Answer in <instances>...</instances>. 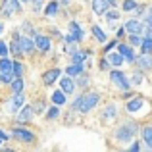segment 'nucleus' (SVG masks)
<instances>
[{
    "label": "nucleus",
    "mask_w": 152,
    "mask_h": 152,
    "mask_svg": "<svg viewBox=\"0 0 152 152\" xmlns=\"http://www.w3.org/2000/svg\"><path fill=\"white\" fill-rule=\"evenodd\" d=\"M19 39H21V37H19L18 33H14V37H12V45H10V50L14 52L15 56L23 54V52H21V42H19Z\"/></svg>",
    "instance_id": "obj_16"
},
{
    "label": "nucleus",
    "mask_w": 152,
    "mask_h": 152,
    "mask_svg": "<svg viewBox=\"0 0 152 152\" xmlns=\"http://www.w3.org/2000/svg\"><path fill=\"white\" fill-rule=\"evenodd\" d=\"M19 10H21L19 0H2V2H0V12H2L6 18L14 15L15 12H19Z\"/></svg>",
    "instance_id": "obj_3"
},
{
    "label": "nucleus",
    "mask_w": 152,
    "mask_h": 152,
    "mask_svg": "<svg viewBox=\"0 0 152 152\" xmlns=\"http://www.w3.org/2000/svg\"><path fill=\"white\" fill-rule=\"evenodd\" d=\"M12 93L14 94L23 93V79H14V81H12Z\"/></svg>",
    "instance_id": "obj_23"
},
{
    "label": "nucleus",
    "mask_w": 152,
    "mask_h": 152,
    "mask_svg": "<svg viewBox=\"0 0 152 152\" xmlns=\"http://www.w3.org/2000/svg\"><path fill=\"white\" fill-rule=\"evenodd\" d=\"M93 12L96 15H102L108 12V0H93Z\"/></svg>",
    "instance_id": "obj_14"
},
{
    "label": "nucleus",
    "mask_w": 152,
    "mask_h": 152,
    "mask_svg": "<svg viewBox=\"0 0 152 152\" xmlns=\"http://www.w3.org/2000/svg\"><path fill=\"white\" fill-rule=\"evenodd\" d=\"M0 145H2V141H0Z\"/></svg>",
    "instance_id": "obj_48"
},
{
    "label": "nucleus",
    "mask_w": 152,
    "mask_h": 152,
    "mask_svg": "<svg viewBox=\"0 0 152 152\" xmlns=\"http://www.w3.org/2000/svg\"><path fill=\"white\" fill-rule=\"evenodd\" d=\"M142 106V98H133V100H129L127 102V112H131V114H133V112H137L139 108Z\"/></svg>",
    "instance_id": "obj_21"
},
{
    "label": "nucleus",
    "mask_w": 152,
    "mask_h": 152,
    "mask_svg": "<svg viewBox=\"0 0 152 152\" xmlns=\"http://www.w3.org/2000/svg\"><path fill=\"white\" fill-rule=\"evenodd\" d=\"M139 67L141 69H152V56L150 54H142V56H139Z\"/></svg>",
    "instance_id": "obj_17"
},
{
    "label": "nucleus",
    "mask_w": 152,
    "mask_h": 152,
    "mask_svg": "<svg viewBox=\"0 0 152 152\" xmlns=\"http://www.w3.org/2000/svg\"><path fill=\"white\" fill-rule=\"evenodd\" d=\"M142 79H145V77H142V73H141V71H135V73L131 75V85H141V83H142Z\"/></svg>",
    "instance_id": "obj_29"
},
{
    "label": "nucleus",
    "mask_w": 152,
    "mask_h": 152,
    "mask_svg": "<svg viewBox=\"0 0 152 152\" xmlns=\"http://www.w3.org/2000/svg\"><path fill=\"white\" fill-rule=\"evenodd\" d=\"M8 139H10V137H8V135H6V133H4V131H2V129H0V141H8Z\"/></svg>",
    "instance_id": "obj_40"
},
{
    "label": "nucleus",
    "mask_w": 152,
    "mask_h": 152,
    "mask_svg": "<svg viewBox=\"0 0 152 152\" xmlns=\"http://www.w3.org/2000/svg\"><path fill=\"white\" fill-rule=\"evenodd\" d=\"M123 10H137V2L135 0H125L123 2Z\"/></svg>",
    "instance_id": "obj_32"
},
{
    "label": "nucleus",
    "mask_w": 152,
    "mask_h": 152,
    "mask_svg": "<svg viewBox=\"0 0 152 152\" xmlns=\"http://www.w3.org/2000/svg\"><path fill=\"white\" fill-rule=\"evenodd\" d=\"M23 100H25L23 93L21 94H14V98H12V102H10V112H18L19 108L23 106Z\"/></svg>",
    "instance_id": "obj_15"
},
{
    "label": "nucleus",
    "mask_w": 152,
    "mask_h": 152,
    "mask_svg": "<svg viewBox=\"0 0 152 152\" xmlns=\"http://www.w3.org/2000/svg\"><path fill=\"white\" fill-rule=\"evenodd\" d=\"M98 100H100V96L96 93H93V91L81 94V108H79V112H91L98 104Z\"/></svg>",
    "instance_id": "obj_1"
},
{
    "label": "nucleus",
    "mask_w": 152,
    "mask_h": 152,
    "mask_svg": "<svg viewBox=\"0 0 152 152\" xmlns=\"http://www.w3.org/2000/svg\"><path fill=\"white\" fill-rule=\"evenodd\" d=\"M69 31H71V39H73V41H81V39L85 37V33H83L81 25H79L77 21H71L69 23Z\"/></svg>",
    "instance_id": "obj_13"
},
{
    "label": "nucleus",
    "mask_w": 152,
    "mask_h": 152,
    "mask_svg": "<svg viewBox=\"0 0 152 152\" xmlns=\"http://www.w3.org/2000/svg\"><path fill=\"white\" fill-rule=\"evenodd\" d=\"M123 29H127L131 35H139V37H141V33L145 31V25H142L141 21H137V19H127V21L123 23Z\"/></svg>",
    "instance_id": "obj_6"
},
{
    "label": "nucleus",
    "mask_w": 152,
    "mask_h": 152,
    "mask_svg": "<svg viewBox=\"0 0 152 152\" xmlns=\"http://www.w3.org/2000/svg\"><path fill=\"white\" fill-rule=\"evenodd\" d=\"M12 137L18 139V141H21V142H31V141L35 139V135L31 133V131L23 129V127H14V131H12Z\"/></svg>",
    "instance_id": "obj_5"
},
{
    "label": "nucleus",
    "mask_w": 152,
    "mask_h": 152,
    "mask_svg": "<svg viewBox=\"0 0 152 152\" xmlns=\"http://www.w3.org/2000/svg\"><path fill=\"white\" fill-rule=\"evenodd\" d=\"M123 152H141V145H139V142H133V146H131L129 150H123Z\"/></svg>",
    "instance_id": "obj_37"
},
{
    "label": "nucleus",
    "mask_w": 152,
    "mask_h": 152,
    "mask_svg": "<svg viewBox=\"0 0 152 152\" xmlns=\"http://www.w3.org/2000/svg\"><path fill=\"white\" fill-rule=\"evenodd\" d=\"M129 41H131V45H133V46H142V41H145V39H141L139 35H131Z\"/></svg>",
    "instance_id": "obj_31"
},
{
    "label": "nucleus",
    "mask_w": 152,
    "mask_h": 152,
    "mask_svg": "<svg viewBox=\"0 0 152 152\" xmlns=\"http://www.w3.org/2000/svg\"><path fill=\"white\" fill-rule=\"evenodd\" d=\"M108 4H112V6H115V0H108Z\"/></svg>",
    "instance_id": "obj_45"
},
{
    "label": "nucleus",
    "mask_w": 152,
    "mask_h": 152,
    "mask_svg": "<svg viewBox=\"0 0 152 152\" xmlns=\"http://www.w3.org/2000/svg\"><path fill=\"white\" fill-rule=\"evenodd\" d=\"M62 73L60 69H50V71H46L45 73V77H42V81H45V85H52V83L58 79V75Z\"/></svg>",
    "instance_id": "obj_18"
},
{
    "label": "nucleus",
    "mask_w": 152,
    "mask_h": 152,
    "mask_svg": "<svg viewBox=\"0 0 152 152\" xmlns=\"http://www.w3.org/2000/svg\"><path fill=\"white\" fill-rule=\"evenodd\" d=\"M19 42H21V52L23 54H31V52L37 48V45H35V41L31 37H21Z\"/></svg>",
    "instance_id": "obj_8"
},
{
    "label": "nucleus",
    "mask_w": 152,
    "mask_h": 152,
    "mask_svg": "<svg viewBox=\"0 0 152 152\" xmlns=\"http://www.w3.org/2000/svg\"><path fill=\"white\" fill-rule=\"evenodd\" d=\"M115 115V108L114 106H108L106 110H104V118H108V119H112Z\"/></svg>",
    "instance_id": "obj_34"
},
{
    "label": "nucleus",
    "mask_w": 152,
    "mask_h": 152,
    "mask_svg": "<svg viewBox=\"0 0 152 152\" xmlns=\"http://www.w3.org/2000/svg\"><path fill=\"white\" fill-rule=\"evenodd\" d=\"M141 48H142V52H145V54H150V52H152V39H145Z\"/></svg>",
    "instance_id": "obj_30"
},
{
    "label": "nucleus",
    "mask_w": 152,
    "mask_h": 152,
    "mask_svg": "<svg viewBox=\"0 0 152 152\" xmlns=\"http://www.w3.org/2000/svg\"><path fill=\"white\" fill-rule=\"evenodd\" d=\"M0 73L14 75V62L8 60V58H0Z\"/></svg>",
    "instance_id": "obj_12"
},
{
    "label": "nucleus",
    "mask_w": 152,
    "mask_h": 152,
    "mask_svg": "<svg viewBox=\"0 0 152 152\" xmlns=\"http://www.w3.org/2000/svg\"><path fill=\"white\" fill-rule=\"evenodd\" d=\"M45 14H46V15H56V14H58V2H56V0H52V2L46 4Z\"/></svg>",
    "instance_id": "obj_24"
},
{
    "label": "nucleus",
    "mask_w": 152,
    "mask_h": 152,
    "mask_svg": "<svg viewBox=\"0 0 152 152\" xmlns=\"http://www.w3.org/2000/svg\"><path fill=\"white\" fill-rule=\"evenodd\" d=\"M35 45H37V48H39V50L46 52V50H50L52 42H50V39H48V37H45V35H39V37H35Z\"/></svg>",
    "instance_id": "obj_11"
},
{
    "label": "nucleus",
    "mask_w": 152,
    "mask_h": 152,
    "mask_svg": "<svg viewBox=\"0 0 152 152\" xmlns=\"http://www.w3.org/2000/svg\"><path fill=\"white\" fill-rule=\"evenodd\" d=\"M148 18H152V6L148 8Z\"/></svg>",
    "instance_id": "obj_44"
},
{
    "label": "nucleus",
    "mask_w": 152,
    "mask_h": 152,
    "mask_svg": "<svg viewBox=\"0 0 152 152\" xmlns=\"http://www.w3.org/2000/svg\"><path fill=\"white\" fill-rule=\"evenodd\" d=\"M133 133H135V125H121L118 131H115V141L119 142H129L133 139Z\"/></svg>",
    "instance_id": "obj_4"
},
{
    "label": "nucleus",
    "mask_w": 152,
    "mask_h": 152,
    "mask_svg": "<svg viewBox=\"0 0 152 152\" xmlns=\"http://www.w3.org/2000/svg\"><path fill=\"white\" fill-rule=\"evenodd\" d=\"M93 33H94V37H96L100 42H106V35H104V31L98 25H93Z\"/></svg>",
    "instance_id": "obj_28"
},
{
    "label": "nucleus",
    "mask_w": 152,
    "mask_h": 152,
    "mask_svg": "<svg viewBox=\"0 0 152 152\" xmlns=\"http://www.w3.org/2000/svg\"><path fill=\"white\" fill-rule=\"evenodd\" d=\"M108 64H112V66L119 67L123 64V56L119 54V52H114V54H108Z\"/></svg>",
    "instance_id": "obj_20"
},
{
    "label": "nucleus",
    "mask_w": 152,
    "mask_h": 152,
    "mask_svg": "<svg viewBox=\"0 0 152 152\" xmlns=\"http://www.w3.org/2000/svg\"><path fill=\"white\" fill-rule=\"evenodd\" d=\"M60 114V110H58V106H52L50 110H48V114H46V119H54L56 115Z\"/></svg>",
    "instance_id": "obj_33"
},
{
    "label": "nucleus",
    "mask_w": 152,
    "mask_h": 152,
    "mask_svg": "<svg viewBox=\"0 0 152 152\" xmlns=\"http://www.w3.org/2000/svg\"><path fill=\"white\" fill-rule=\"evenodd\" d=\"M67 75H73V77H79V75H83V66H75V64H71L69 67H67Z\"/></svg>",
    "instance_id": "obj_25"
},
{
    "label": "nucleus",
    "mask_w": 152,
    "mask_h": 152,
    "mask_svg": "<svg viewBox=\"0 0 152 152\" xmlns=\"http://www.w3.org/2000/svg\"><path fill=\"white\" fill-rule=\"evenodd\" d=\"M142 141H145V145L152 150V125L142 127Z\"/></svg>",
    "instance_id": "obj_19"
},
{
    "label": "nucleus",
    "mask_w": 152,
    "mask_h": 152,
    "mask_svg": "<svg viewBox=\"0 0 152 152\" xmlns=\"http://www.w3.org/2000/svg\"><path fill=\"white\" fill-rule=\"evenodd\" d=\"M21 2H33V0H21Z\"/></svg>",
    "instance_id": "obj_46"
},
{
    "label": "nucleus",
    "mask_w": 152,
    "mask_h": 152,
    "mask_svg": "<svg viewBox=\"0 0 152 152\" xmlns=\"http://www.w3.org/2000/svg\"><path fill=\"white\" fill-rule=\"evenodd\" d=\"M60 91H62L64 94H71L75 91V83L71 81L69 77H62L60 79Z\"/></svg>",
    "instance_id": "obj_10"
},
{
    "label": "nucleus",
    "mask_w": 152,
    "mask_h": 152,
    "mask_svg": "<svg viewBox=\"0 0 152 152\" xmlns=\"http://www.w3.org/2000/svg\"><path fill=\"white\" fill-rule=\"evenodd\" d=\"M85 56H87V52H73V56H71V62H73L75 66H83V62H85Z\"/></svg>",
    "instance_id": "obj_26"
},
{
    "label": "nucleus",
    "mask_w": 152,
    "mask_h": 152,
    "mask_svg": "<svg viewBox=\"0 0 152 152\" xmlns=\"http://www.w3.org/2000/svg\"><path fill=\"white\" fill-rule=\"evenodd\" d=\"M110 81L114 83L119 91H129V87H131V81L125 77V73H123V71H118V69H114L110 73Z\"/></svg>",
    "instance_id": "obj_2"
},
{
    "label": "nucleus",
    "mask_w": 152,
    "mask_h": 152,
    "mask_svg": "<svg viewBox=\"0 0 152 152\" xmlns=\"http://www.w3.org/2000/svg\"><path fill=\"white\" fill-rule=\"evenodd\" d=\"M8 56V46L4 41H0V58H6Z\"/></svg>",
    "instance_id": "obj_35"
},
{
    "label": "nucleus",
    "mask_w": 152,
    "mask_h": 152,
    "mask_svg": "<svg viewBox=\"0 0 152 152\" xmlns=\"http://www.w3.org/2000/svg\"><path fill=\"white\" fill-rule=\"evenodd\" d=\"M60 2H62V4H64V6H67V4H69V2H71V0H60Z\"/></svg>",
    "instance_id": "obj_43"
},
{
    "label": "nucleus",
    "mask_w": 152,
    "mask_h": 152,
    "mask_svg": "<svg viewBox=\"0 0 152 152\" xmlns=\"http://www.w3.org/2000/svg\"><path fill=\"white\" fill-rule=\"evenodd\" d=\"M118 18H119V14L115 10H110V12H108V19H110V21H114V19H118Z\"/></svg>",
    "instance_id": "obj_36"
},
{
    "label": "nucleus",
    "mask_w": 152,
    "mask_h": 152,
    "mask_svg": "<svg viewBox=\"0 0 152 152\" xmlns=\"http://www.w3.org/2000/svg\"><path fill=\"white\" fill-rule=\"evenodd\" d=\"M21 75H23V64L15 60V62H14V77L15 79H21Z\"/></svg>",
    "instance_id": "obj_27"
},
{
    "label": "nucleus",
    "mask_w": 152,
    "mask_h": 152,
    "mask_svg": "<svg viewBox=\"0 0 152 152\" xmlns=\"http://www.w3.org/2000/svg\"><path fill=\"white\" fill-rule=\"evenodd\" d=\"M114 45H118V42H115V41H112V42H108V45H106V46H104V52H108V50H112V48H114Z\"/></svg>",
    "instance_id": "obj_38"
},
{
    "label": "nucleus",
    "mask_w": 152,
    "mask_h": 152,
    "mask_svg": "<svg viewBox=\"0 0 152 152\" xmlns=\"http://www.w3.org/2000/svg\"><path fill=\"white\" fill-rule=\"evenodd\" d=\"M35 115V108L33 106H23V110L18 114V123H27L31 121V118Z\"/></svg>",
    "instance_id": "obj_7"
},
{
    "label": "nucleus",
    "mask_w": 152,
    "mask_h": 152,
    "mask_svg": "<svg viewBox=\"0 0 152 152\" xmlns=\"http://www.w3.org/2000/svg\"><path fill=\"white\" fill-rule=\"evenodd\" d=\"M52 102H54L56 106H64V104H66V94H64L62 91H56V93H52Z\"/></svg>",
    "instance_id": "obj_22"
},
{
    "label": "nucleus",
    "mask_w": 152,
    "mask_h": 152,
    "mask_svg": "<svg viewBox=\"0 0 152 152\" xmlns=\"http://www.w3.org/2000/svg\"><path fill=\"white\" fill-rule=\"evenodd\" d=\"M146 27L152 31V18H148V15H146Z\"/></svg>",
    "instance_id": "obj_42"
},
{
    "label": "nucleus",
    "mask_w": 152,
    "mask_h": 152,
    "mask_svg": "<svg viewBox=\"0 0 152 152\" xmlns=\"http://www.w3.org/2000/svg\"><path fill=\"white\" fill-rule=\"evenodd\" d=\"M118 52L127 60V62H131V64L137 62V58H135V54H133V50H131L129 45H118Z\"/></svg>",
    "instance_id": "obj_9"
},
{
    "label": "nucleus",
    "mask_w": 152,
    "mask_h": 152,
    "mask_svg": "<svg viewBox=\"0 0 152 152\" xmlns=\"http://www.w3.org/2000/svg\"><path fill=\"white\" fill-rule=\"evenodd\" d=\"M2 29H4V27H2V23H0V33H2Z\"/></svg>",
    "instance_id": "obj_47"
},
{
    "label": "nucleus",
    "mask_w": 152,
    "mask_h": 152,
    "mask_svg": "<svg viewBox=\"0 0 152 152\" xmlns=\"http://www.w3.org/2000/svg\"><path fill=\"white\" fill-rule=\"evenodd\" d=\"M41 2H42V0H33V8H35V10L41 8Z\"/></svg>",
    "instance_id": "obj_41"
},
{
    "label": "nucleus",
    "mask_w": 152,
    "mask_h": 152,
    "mask_svg": "<svg viewBox=\"0 0 152 152\" xmlns=\"http://www.w3.org/2000/svg\"><path fill=\"white\" fill-rule=\"evenodd\" d=\"M23 27H25V31H27V33H35V29L29 25V23H23Z\"/></svg>",
    "instance_id": "obj_39"
}]
</instances>
